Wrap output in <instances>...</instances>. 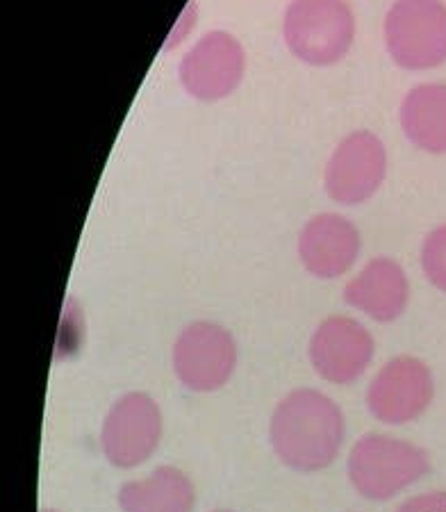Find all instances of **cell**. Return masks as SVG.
<instances>
[{
  "label": "cell",
  "instance_id": "cell-15",
  "mask_svg": "<svg viewBox=\"0 0 446 512\" xmlns=\"http://www.w3.org/2000/svg\"><path fill=\"white\" fill-rule=\"evenodd\" d=\"M421 269L428 283L446 294V224L426 235L421 244Z\"/></svg>",
  "mask_w": 446,
  "mask_h": 512
},
{
  "label": "cell",
  "instance_id": "cell-8",
  "mask_svg": "<svg viewBox=\"0 0 446 512\" xmlns=\"http://www.w3.org/2000/svg\"><path fill=\"white\" fill-rule=\"evenodd\" d=\"M246 51L235 35L212 30L189 48L178 76L185 92L203 103L228 98L244 80Z\"/></svg>",
  "mask_w": 446,
  "mask_h": 512
},
{
  "label": "cell",
  "instance_id": "cell-3",
  "mask_svg": "<svg viewBox=\"0 0 446 512\" xmlns=\"http://www.w3.org/2000/svg\"><path fill=\"white\" fill-rule=\"evenodd\" d=\"M283 39L296 60L333 66L351 51L355 14L346 0H292L285 10Z\"/></svg>",
  "mask_w": 446,
  "mask_h": 512
},
{
  "label": "cell",
  "instance_id": "cell-5",
  "mask_svg": "<svg viewBox=\"0 0 446 512\" xmlns=\"http://www.w3.org/2000/svg\"><path fill=\"white\" fill-rule=\"evenodd\" d=\"M173 374L187 390L217 392L237 369L233 333L214 321H194L176 337L171 351Z\"/></svg>",
  "mask_w": 446,
  "mask_h": 512
},
{
  "label": "cell",
  "instance_id": "cell-2",
  "mask_svg": "<svg viewBox=\"0 0 446 512\" xmlns=\"http://www.w3.org/2000/svg\"><path fill=\"white\" fill-rule=\"evenodd\" d=\"M428 472V453L392 435H362L346 458V474L353 490L369 501H390Z\"/></svg>",
  "mask_w": 446,
  "mask_h": 512
},
{
  "label": "cell",
  "instance_id": "cell-7",
  "mask_svg": "<svg viewBox=\"0 0 446 512\" xmlns=\"http://www.w3.org/2000/svg\"><path fill=\"white\" fill-rule=\"evenodd\" d=\"M435 396L433 371L415 355L387 360L367 387L371 417L387 426H403L419 419Z\"/></svg>",
  "mask_w": 446,
  "mask_h": 512
},
{
  "label": "cell",
  "instance_id": "cell-13",
  "mask_svg": "<svg viewBox=\"0 0 446 512\" xmlns=\"http://www.w3.org/2000/svg\"><path fill=\"white\" fill-rule=\"evenodd\" d=\"M117 499L123 512H192L196 490L185 472L162 465L142 481L123 483Z\"/></svg>",
  "mask_w": 446,
  "mask_h": 512
},
{
  "label": "cell",
  "instance_id": "cell-16",
  "mask_svg": "<svg viewBox=\"0 0 446 512\" xmlns=\"http://www.w3.org/2000/svg\"><path fill=\"white\" fill-rule=\"evenodd\" d=\"M396 512H446V492H424L403 501Z\"/></svg>",
  "mask_w": 446,
  "mask_h": 512
},
{
  "label": "cell",
  "instance_id": "cell-11",
  "mask_svg": "<svg viewBox=\"0 0 446 512\" xmlns=\"http://www.w3.org/2000/svg\"><path fill=\"white\" fill-rule=\"evenodd\" d=\"M358 228L342 214H315L299 233V258L310 276L333 280L344 276L360 258Z\"/></svg>",
  "mask_w": 446,
  "mask_h": 512
},
{
  "label": "cell",
  "instance_id": "cell-17",
  "mask_svg": "<svg viewBox=\"0 0 446 512\" xmlns=\"http://www.w3.org/2000/svg\"><path fill=\"white\" fill-rule=\"evenodd\" d=\"M39 512H57V510H53V508H41Z\"/></svg>",
  "mask_w": 446,
  "mask_h": 512
},
{
  "label": "cell",
  "instance_id": "cell-6",
  "mask_svg": "<svg viewBox=\"0 0 446 512\" xmlns=\"http://www.w3.org/2000/svg\"><path fill=\"white\" fill-rule=\"evenodd\" d=\"M162 410L146 392H128L112 403L101 428V451L117 469L144 465L160 447Z\"/></svg>",
  "mask_w": 446,
  "mask_h": 512
},
{
  "label": "cell",
  "instance_id": "cell-10",
  "mask_svg": "<svg viewBox=\"0 0 446 512\" xmlns=\"http://www.w3.org/2000/svg\"><path fill=\"white\" fill-rule=\"evenodd\" d=\"M376 353L374 335L358 319L326 317L310 337L308 355L319 378L333 385H351L365 374Z\"/></svg>",
  "mask_w": 446,
  "mask_h": 512
},
{
  "label": "cell",
  "instance_id": "cell-18",
  "mask_svg": "<svg viewBox=\"0 0 446 512\" xmlns=\"http://www.w3.org/2000/svg\"><path fill=\"white\" fill-rule=\"evenodd\" d=\"M214 512H233V510H214Z\"/></svg>",
  "mask_w": 446,
  "mask_h": 512
},
{
  "label": "cell",
  "instance_id": "cell-1",
  "mask_svg": "<svg viewBox=\"0 0 446 512\" xmlns=\"http://www.w3.org/2000/svg\"><path fill=\"white\" fill-rule=\"evenodd\" d=\"M344 440L342 408L312 387L289 392L269 421L271 449L285 467L301 474H315L333 465Z\"/></svg>",
  "mask_w": 446,
  "mask_h": 512
},
{
  "label": "cell",
  "instance_id": "cell-14",
  "mask_svg": "<svg viewBox=\"0 0 446 512\" xmlns=\"http://www.w3.org/2000/svg\"><path fill=\"white\" fill-rule=\"evenodd\" d=\"M408 142L424 153H446V85L426 82L412 87L399 110Z\"/></svg>",
  "mask_w": 446,
  "mask_h": 512
},
{
  "label": "cell",
  "instance_id": "cell-9",
  "mask_svg": "<svg viewBox=\"0 0 446 512\" xmlns=\"http://www.w3.org/2000/svg\"><path fill=\"white\" fill-rule=\"evenodd\" d=\"M387 176L383 139L371 130H353L330 155L324 171L326 194L340 205L367 203Z\"/></svg>",
  "mask_w": 446,
  "mask_h": 512
},
{
  "label": "cell",
  "instance_id": "cell-12",
  "mask_svg": "<svg viewBox=\"0 0 446 512\" xmlns=\"http://www.w3.org/2000/svg\"><path fill=\"white\" fill-rule=\"evenodd\" d=\"M344 301L378 324H390L408 308L410 280L396 260L371 258L346 283Z\"/></svg>",
  "mask_w": 446,
  "mask_h": 512
},
{
  "label": "cell",
  "instance_id": "cell-4",
  "mask_svg": "<svg viewBox=\"0 0 446 512\" xmlns=\"http://www.w3.org/2000/svg\"><path fill=\"white\" fill-rule=\"evenodd\" d=\"M392 62L431 71L446 62V5L442 0H394L383 23Z\"/></svg>",
  "mask_w": 446,
  "mask_h": 512
}]
</instances>
